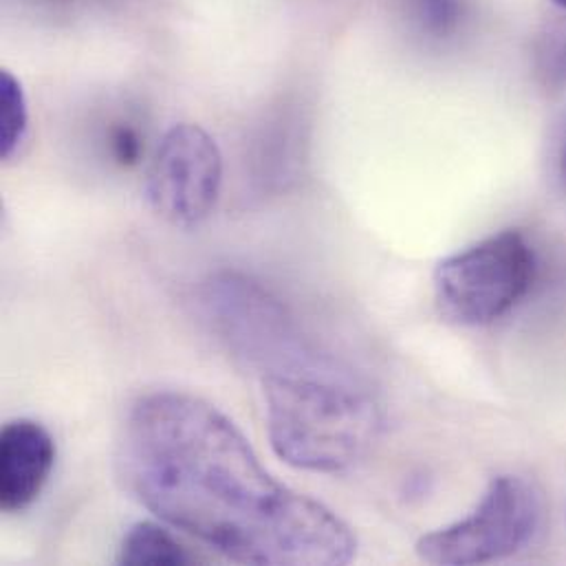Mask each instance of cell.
<instances>
[{
    "instance_id": "cell-1",
    "label": "cell",
    "mask_w": 566,
    "mask_h": 566,
    "mask_svg": "<svg viewBox=\"0 0 566 566\" xmlns=\"http://www.w3.org/2000/svg\"><path fill=\"white\" fill-rule=\"evenodd\" d=\"M117 465L139 505L234 563L339 566L355 558L350 527L279 483L234 421L199 397H142L126 417Z\"/></svg>"
},
{
    "instance_id": "cell-2",
    "label": "cell",
    "mask_w": 566,
    "mask_h": 566,
    "mask_svg": "<svg viewBox=\"0 0 566 566\" xmlns=\"http://www.w3.org/2000/svg\"><path fill=\"white\" fill-rule=\"evenodd\" d=\"M268 434L295 470L339 474L368 457L384 415L357 375L311 344L261 373Z\"/></svg>"
},
{
    "instance_id": "cell-3",
    "label": "cell",
    "mask_w": 566,
    "mask_h": 566,
    "mask_svg": "<svg viewBox=\"0 0 566 566\" xmlns=\"http://www.w3.org/2000/svg\"><path fill=\"white\" fill-rule=\"evenodd\" d=\"M538 488L514 474L490 483L476 510L459 523L426 534L417 554L430 565L468 566L505 560L525 549L543 527Z\"/></svg>"
},
{
    "instance_id": "cell-4",
    "label": "cell",
    "mask_w": 566,
    "mask_h": 566,
    "mask_svg": "<svg viewBox=\"0 0 566 566\" xmlns=\"http://www.w3.org/2000/svg\"><path fill=\"white\" fill-rule=\"evenodd\" d=\"M534 252L521 232L494 234L434 270L441 311L465 326H481L505 315L530 289Z\"/></svg>"
},
{
    "instance_id": "cell-5",
    "label": "cell",
    "mask_w": 566,
    "mask_h": 566,
    "mask_svg": "<svg viewBox=\"0 0 566 566\" xmlns=\"http://www.w3.org/2000/svg\"><path fill=\"white\" fill-rule=\"evenodd\" d=\"M221 186L223 157L214 137L197 124H177L159 142L144 190L159 219L192 230L214 212Z\"/></svg>"
},
{
    "instance_id": "cell-6",
    "label": "cell",
    "mask_w": 566,
    "mask_h": 566,
    "mask_svg": "<svg viewBox=\"0 0 566 566\" xmlns=\"http://www.w3.org/2000/svg\"><path fill=\"white\" fill-rule=\"evenodd\" d=\"M203 306L230 350L259 375L306 342L283 302L241 274L214 276L203 286Z\"/></svg>"
},
{
    "instance_id": "cell-7",
    "label": "cell",
    "mask_w": 566,
    "mask_h": 566,
    "mask_svg": "<svg viewBox=\"0 0 566 566\" xmlns=\"http://www.w3.org/2000/svg\"><path fill=\"white\" fill-rule=\"evenodd\" d=\"M55 465V441L33 419L9 421L0 432V507L24 512L42 494Z\"/></svg>"
},
{
    "instance_id": "cell-8",
    "label": "cell",
    "mask_w": 566,
    "mask_h": 566,
    "mask_svg": "<svg viewBox=\"0 0 566 566\" xmlns=\"http://www.w3.org/2000/svg\"><path fill=\"white\" fill-rule=\"evenodd\" d=\"M117 563L128 566H184L195 558L179 545V541L157 523L133 525L117 554Z\"/></svg>"
},
{
    "instance_id": "cell-9",
    "label": "cell",
    "mask_w": 566,
    "mask_h": 566,
    "mask_svg": "<svg viewBox=\"0 0 566 566\" xmlns=\"http://www.w3.org/2000/svg\"><path fill=\"white\" fill-rule=\"evenodd\" d=\"M29 111L27 97L18 80L2 71L0 75V155L4 161L13 159L27 139Z\"/></svg>"
},
{
    "instance_id": "cell-10",
    "label": "cell",
    "mask_w": 566,
    "mask_h": 566,
    "mask_svg": "<svg viewBox=\"0 0 566 566\" xmlns=\"http://www.w3.org/2000/svg\"><path fill=\"white\" fill-rule=\"evenodd\" d=\"M419 18L428 29L446 31L459 18V0H417Z\"/></svg>"
},
{
    "instance_id": "cell-11",
    "label": "cell",
    "mask_w": 566,
    "mask_h": 566,
    "mask_svg": "<svg viewBox=\"0 0 566 566\" xmlns=\"http://www.w3.org/2000/svg\"><path fill=\"white\" fill-rule=\"evenodd\" d=\"M111 148H113V155L117 157V161L124 166H135L139 161L142 142H139V135L128 126H119L113 130Z\"/></svg>"
},
{
    "instance_id": "cell-12",
    "label": "cell",
    "mask_w": 566,
    "mask_h": 566,
    "mask_svg": "<svg viewBox=\"0 0 566 566\" xmlns=\"http://www.w3.org/2000/svg\"><path fill=\"white\" fill-rule=\"evenodd\" d=\"M560 168H563V177H565L566 181V144L565 150H563V157H560Z\"/></svg>"
},
{
    "instance_id": "cell-13",
    "label": "cell",
    "mask_w": 566,
    "mask_h": 566,
    "mask_svg": "<svg viewBox=\"0 0 566 566\" xmlns=\"http://www.w3.org/2000/svg\"><path fill=\"white\" fill-rule=\"evenodd\" d=\"M554 2H556V4H560V7H565L566 9V0H554Z\"/></svg>"
}]
</instances>
